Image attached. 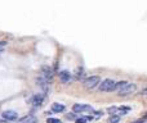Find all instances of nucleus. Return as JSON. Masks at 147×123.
<instances>
[{"mask_svg": "<svg viewBox=\"0 0 147 123\" xmlns=\"http://www.w3.org/2000/svg\"><path fill=\"white\" fill-rule=\"evenodd\" d=\"M52 77H53V71L50 67H44L40 72V74L36 77V83L40 85V86H47L50 81H52Z\"/></svg>", "mask_w": 147, "mask_h": 123, "instance_id": "1", "label": "nucleus"}, {"mask_svg": "<svg viewBox=\"0 0 147 123\" xmlns=\"http://www.w3.org/2000/svg\"><path fill=\"white\" fill-rule=\"evenodd\" d=\"M99 83H101L99 76H90V77H87V78L84 80V82H83L84 87L88 88V90H92V88L97 87V85H99Z\"/></svg>", "mask_w": 147, "mask_h": 123, "instance_id": "2", "label": "nucleus"}, {"mask_svg": "<svg viewBox=\"0 0 147 123\" xmlns=\"http://www.w3.org/2000/svg\"><path fill=\"white\" fill-rule=\"evenodd\" d=\"M115 85L116 82L111 78H106L105 81H102L99 83V91H105V92H110L115 90Z\"/></svg>", "mask_w": 147, "mask_h": 123, "instance_id": "3", "label": "nucleus"}, {"mask_svg": "<svg viewBox=\"0 0 147 123\" xmlns=\"http://www.w3.org/2000/svg\"><path fill=\"white\" fill-rule=\"evenodd\" d=\"M137 91V85L135 83H129L126 87H124L117 95H120V96H130V95H133L134 92Z\"/></svg>", "mask_w": 147, "mask_h": 123, "instance_id": "4", "label": "nucleus"}, {"mask_svg": "<svg viewBox=\"0 0 147 123\" xmlns=\"http://www.w3.org/2000/svg\"><path fill=\"white\" fill-rule=\"evenodd\" d=\"M74 113H83V111H93V108L87 104H75L72 106Z\"/></svg>", "mask_w": 147, "mask_h": 123, "instance_id": "5", "label": "nucleus"}, {"mask_svg": "<svg viewBox=\"0 0 147 123\" xmlns=\"http://www.w3.org/2000/svg\"><path fill=\"white\" fill-rule=\"evenodd\" d=\"M43 101H44V95H43V94H36V95H34V96L31 97V100H30V103H31V105H32L34 108H39V106L43 104Z\"/></svg>", "mask_w": 147, "mask_h": 123, "instance_id": "6", "label": "nucleus"}, {"mask_svg": "<svg viewBox=\"0 0 147 123\" xmlns=\"http://www.w3.org/2000/svg\"><path fill=\"white\" fill-rule=\"evenodd\" d=\"M2 117L5 119V120H16L18 118V114L14 111V110H5L2 113Z\"/></svg>", "mask_w": 147, "mask_h": 123, "instance_id": "7", "label": "nucleus"}, {"mask_svg": "<svg viewBox=\"0 0 147 123\" xmlns=\"http://www.w3.org/2000/svg\"><path fill=\"white\" fill-rule=\"evenodd\" d=\"M66 110V106L63 104H59V103H54L52 105V111L53 113H63Z\"/></svg>", "mask_w": 147, "mask_h": 123, "instance_id": "8", "label": "nucleus"}, {"mask_svg": "<svg viewBox=\"0 0 147 123\" xmlns=\"http://www.w3.org/2000/svg\"><path fill=\"white\" fill-rule=\"evenodd\" d=\"M36 122H38V118L35 115H32V114L26 115V117L20 119V123H36Z\"/></svg>", "mask_w": 147, "mask_h": 123, "instance_id": "9", "label": "nucleus"}, {"mask_svg": "<svg viewBox=\"0 0 147 123\" xmlns=\"http://www.w3.org/2000/svg\"><path fill=\"white\" fill-rule=\"evenodd\" d=\"M58 74H59V78H61V81H62L63 83H66V82H68V81L71 80V74H70V72H67V71H61Z\"/></svg>", "mask_w": 147, "mask_h": 123, "instance_id": "10", "label": "nucleus"}, {"mask_svg": "<svg viewBox=\"0 0 147 123\" xmlns=\"http://www.w3.org/2000/svg\"><path fill=\"white\" fill-rule=\"evenodd\" d=\"M129 83H130V82H128V81H120V82H116V85H115V90H114V91H115L116 94H119V92H120L124 87H126Z\"/></svg>", "mask_w": 147, "mask_h": 123, "instance_id": "11", "label": "nucleus"}, {"mask_svg": "<svg viewBox=\"0 0 147 123\" xmlns=\"http://www.w3.org/2000/svg\"><path fill=\"white\" fill-rule=\"evenodd\" d=\"M128 111H130V106H125V105H123V106H119L117 114H119V115H124V114H126Z\"/></svg>", "mask_w": 147, "mask_h": 123, "instance_id": "12", "label": "nucleus"}, {"mask_svg": "<svg viewBox=\"0 0 147 123\" xmlns=\"http://www.w3.org/2000/svg\"><path fill=\"white\" fill-rule=\"evenodd\" d=\"M90 119H92V117H80V118H78L75 122H76V123H88Z\"/></svg>", "mask_w": 147, "mask_h": 123, "instance_id": "13", "label": "nucleus"}, {"mask_svg": "<svg viewBox=\"0 0 147 123\" xmlns=\"http://www.w3.org/2000/svg\"><path fill=\"white\" fill-rule=\"evenodd\" d=\"M117 110H119V106H110L108 109H107V113H110L111 115H117Z\"/></svg>", "mask_w": 147, "mask_h": 123, "instance_id": "14", "label": "nucleus"}, {"mask_svg": "<svg viewBox=\"0 0 147 123\" xmlns=\"http://www.w3.org/2000/svg\"><path fill=\"white\" fill-rule=\"evenodd\" d=\"M120 122V117L119 115H111L108 119V123H119Z\"/></svg>", "mask_w": 147, "mask_h": 123, "instance_id": "15", "label": "nucleus"}, {"mask_svg": "<svg viewBox=\"0 0 147 123\" xmlns=\"http://www.w3.org/2000/svg\"><path fill=\"white\" fill-rule=\"evenodd\" d=\"M66 117H67V119H75V120L78 119V115H76V113H74V111H72V113H68Z\"/></svg>", "mask_w": 147, "mask_h": 123, "instance_id": "16", "label": "nucleus"}, {"mask_svg": "<svg viewBox=\"0 0 147 123\" xmlns=\"http://www.w3.org/2000/svg\"><path fill=\"white\" fill-rule=\"evenodd\" d=\"M47 123H62V122L59 119H57V118H48Z\"/></svg>", "mask_w": 147, "mask_h": 123, "instance_id": "17", "label": "nucleus"}, {"mask_svg": "<svg viewBox=\"0 0 147 123\" xmlns=\"http://www.w3.org/2000/svg\"><path fill=\"white\" fill-rule=\"evenodd\" d=\"M93 113H94V115H96V117H101V115L103 114L102 111H93Z\"/></svg>", "mask_w": 147, "mask_h": 123, "instance_id": "18", "label": "nucleus"}, {"mask_svg": "<svg viewBox=\"0 0 147 123\" xmlns=\"http://www.w3.org/2000/svg\"><path fill=\"white\" fill-rule=\"evenodd\" d=\"M141 94H142V95H146V96H147V87H146V88H143V90L141 91Z\"/></svg>", "mask_w": 147, "mask_h": 123, "instance_id": "19", "label": "nucleus"}, {"mask_svg": "<svg viewBox=\"0 0 147 123\" xmlns=\"http://www.w3.org/2000/svg\"><path fill=\"white\" fill-rule=\"evenodd\" d=\"M132 123H143L142 120H134V122H132Z\"/></svg>", "mask_w": 147, "mask_h": 123, "instance_id": "20", "label": "nucleus"}, {"mask_svg": "<svg viewBox=\"0 0 147 123\" xmlns=\"http://www.w3.org/2000/svg\"><path fill=\"white\" fill-rule=\"evenodd\" d=\"M0 123H5V120H2V119H0Z\"/></svg>", "mask_w": 147, "mask_h": 123, "instance_id": "21", "label": "nucleus"}, {"mask_svg": "<svg viewBox=\"0 0 147 123\" xmlns=\"http://www.w3.org/2000/svg\"><path fill=\"white\" fill-rule=\"evenodd\" d=\"M144 118H147V113H146V114H144Z\"/></svg>", "mask_w": 147, "mask_h": 123, "instance_id": "22", "label": "nucleus"}]
</instances>
